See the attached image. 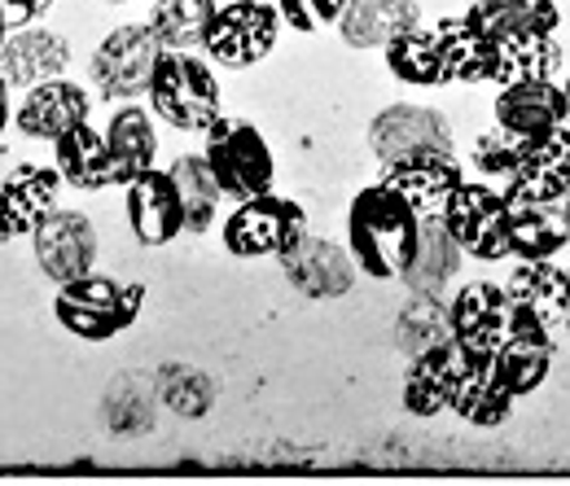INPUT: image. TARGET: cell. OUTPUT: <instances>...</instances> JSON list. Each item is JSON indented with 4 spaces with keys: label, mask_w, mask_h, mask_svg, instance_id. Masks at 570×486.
I'll list each match as a JSON object with an SVG mask.
<instances>
[{
    "label": "cell",
    "mask_w": 570,
    "mask_h": 486,
    "mask_svg": "<svg viewBox=\"0 0 570 486\" xmlns=\"http://www.w3.org/2000/svg\"><path fill=\"white\" fill-rule=\"evenodd\" d=\"M417 228H422V210L413 207L404 194H395L391 185H368L360 189L352 215H347V241L356 264L377 280L404 277L413 246H417Z\"/></svg>",
    "instance_id": "cell-1"
},
{
    "label": "cell",
    "mask_w": 570,
    "mask_h": 486,
    "mask_svg": "<svg viewBox=\"0 0 570 486\" xmlns=\"http://www.w3.org/2000/svg\"><path fill=\"white\" fill-rule=\"evenodd\" d=\"M149 106L163 123L180 132H212L224 119L219 83L207 62H198L189 49H167L158 58L154 83H149Z\"/></svg>",
    "instance_id": "cell-2"
},
{
    "label": "cell",
    "mask_w": 570,
    "mask_h": 486,
    "mask_svg": "<svg viewBox=\"0 0 570 486\" xmlns=\"http://www.w3.org/2000/svg\"><path fill=\"white\" fill-rule=\"evenodd\" d=\"M141 307L145 285H119L110 277H97V272L62 280L58 298H53V316L62 320V329H71L83 343H106V338L124 334L128 325H137Z\"/></svg>",
    "instance_id": "cell-3"
},
{
    "label": "cell",
    "mask_w": 570,
    "mask_h": 486,
    "mask_svg": "<svg viewBox=\"0 0 570 486\" xmlns=\"http://www.w3.org/2000/svg\"><path fill=\"white\" fill-rule=\"evenodd\" d=\"M215 180L224 189V198H259V194H273V149L268 140L259 137L255 123H242V119H219L212 132H207V153Z\"/></svg>",
    "instance_id": "cell-4"
},
{
    "label": "cell",
    "mask_w": 570,
    "mask_h": 486,
    "mask_svg": "<svg viewBox=\"0 0 570 486\" xmlns=\"http://www.w3.org/2000/svg\"><path fill=\"white\" fill-rule=\"evenodd\" d=\"M282 9L264 4V0H228L215 4L203 49L219 67H255L259 58L273 53L277 31H282Z\"/></svg>",
    "instance_id": "cell-5"
},
{
    "label": "cell",
    "mask_w": 570,
    "mask_h": 486,
    "mask_svg": "<svg viewBox=\"0 0 570 486\" xmlns=\"http://www.w3.org/2000/svg\"><path fill=\"white\" fill-rule=\"evenodd\" d=\"M163 40L154 36L149 22H128V27H115L101 49L92 53V83L106 101H132L149 92L154 83V70L163 58Z\"/></svg>",
    "instance_id": "cell-6"
},
{
    "label": "cell",
    "mask_w": 570,
    "mask_h": 486,
    "mask_svg": "<svg viewBox=\"0 0 570 486\" xmlns=\"http://www.w3.org/2000/svg\"><path fill=\"white\" fill-rule=\"evenodd\" d=\"M509 198L497 194L492 185L479 180H461L456 194L443 202L439 219L448 224V232L461 241V250H470L474 259L497 264L509 255Z\"/></svg>",
    "instance_id": "cell-7"
},
{
    "label": "cell",
    "mask_w": 570,
    "mask_h": 486,
    "mask_svg": "<svg viewBox=\"0 0 570 486\" xmlns=\"http://www.w3.org/2000/svg\"><path fill=\"white\" fill-rule=\"evenodd\" d=\"M298 237H303V207L289 198H277V194H259V198L237 202V210L224 224V246L237 259L282 255Z\"/></svg>",
    "instance_id": "cell-8"
},
{
    "label": "cell",
    "mask_w": 570,
    "mask_h": 486,
    "mask_svg": "<svg viewBox=\"0 0 570 486\" xmlns=\"http://www.w3.org/2000/svg\"><path fill=\"white\" fill-rule=\"evenodd\" d=\"M504 298H509V329L549 334L570 311L567 272H558L553 259H522V268L504 280Z\"/></svg>",
    "instance_id": "cell-9"
},
{
    "label": "cell",
    "mask_w": 570,
    "mask_h": 486,
    "mask_svg": "<svg viewBox=\"0 0 570 486\" xmlns=\"http://www.w3.org/2000/svg\"><path fill=\"white\" fill-rule=\"evenodd\" d=\"M31 246H36V264L40 272L62 285L83 272H92V259H97V228L88 215L79 210H49L40 219V228L31 232Z\"/></svg>",
    "instance_id": "cell-10"
},
{
    "label": "cell",
    "mask_w": 570,
    "mask_h": 486,
    "mask_svg": "<svg viewBox=\"0 0 570 486\" xmlns=\"http://www.w3.org/2000/svg\"><path fill=\"white\" fill-rule=\"evenodd\" d=\"M465 368H470V355L461 350L456 338H443L434 347L417 350L409 359V377H404V408L413 417H439L443 408H452Z\"/></svg>",
    "instance_id": "cell-11"
},
{
    "label": "cell",
    "mask_w": 570,
    "mask_h": 486,
    "mask_svg": "<svg viewBox=\"0 0 570 486\" xmlns=\"http://www.w3.org/2000/svg\"><path fill=\"white\" fill-rule=\"evenodd\" d=\"M285 280L303 294V298H343L356 285V255H347L343 246L325 241V237H298L294 246H285L282 255Z\"/></svg>",
    "instance_id": "cell-12"
},
{
    "label": "cell",
    "mask_w": 570,
    "mask_h": 486,
    "mask_svg": "<svg viewBox=\"0 0 570 486\" xmlns=\"http://www.w3.org/2000/svg\"><path fill=\"white\" fill-rule=\"evenodd\" d=\"M452 338L470 359H492L497 347L509 334V298L492 280H474L465 285L452 302Z\"/></svg>",
    "instance_id": "cell-13"
},
{
    "label": "cell",
    "mask_w": 570,
    "mask_h": 486,
    "mask_svg": "<svg viewBox=\"0 0 570 486\" xmlns=\"http://www.w3.org/2000/svg\"><path fill=\"white\" fill-rule=\"evenodd\" d=\"M58 185H62L58 167H40V162L13 167L0 185V241L31 237L58 202Z\"/></svg>",
    "instance_id": "cell-14"
},
{
    "label": "cell",
    "mask_w": 570,
    "mask_h": 486,
    "mask_svg": "<svg viewBox=\"0 0 570 486\" xmlns=\"http://www.w3.org/2000/svg\"><path fill=\"white\" fill-rule=\"evenodd\" d=\"M368 149L382 162H395V158H409L422 149H452V128L430 106H386L368 123Z\"/></svg>",
    "instance_id": "cell-15"
},
{
    "label": "cell",
    "mask_w": 570,
    "mask_h": 486,
    "mask_svg": "<svg viewBox=\"0 0 570 486\" xmlns=\"http://www.w3.org/2000/svg\"><path fill=\"white\" fill-rule=\"evenodd\" d=\"M461 180L465 176H461V162L452 149H422V153L395 158V162H386V176H382V185L404 194L422 215H439Z\"/></svg>",
    "instance_id": "cell-16"
},
{
    "label": "cell",
    "mask_w": 570,
    "mask_h": 486,
    "mask_svg": "<svg viewBox=\"0 0 570 486\" xmlns=\"http://www.w3.org/2000/svg\"><path fill=\"white\" fill-rule=\"evenodd\" d=\"M128 224L141 246H167L185 232V202L171 180V171H141L128 185Z\"/></svg>",
    "instance_id": "cell-17"
},
{
    "label": "cell",
    "mask_w": 570,
    "mask_h": 486,
    "mask_svg": "<svg viewBox=\"0 0 570 486\" xmlns=\"http://www.w3.org/2000/svg\"><path fill=\"white\" fill-rule=\"evenodd\" d=\"M509 207L518 202H558L570 198V132L558 128L531 149V158L513 171V180L504 185Z\"/></svg>",
    "instance_id": "cell-18"
},
{
    "label": "cell",
    "mask_w": 570,
    "mask_h": 486,
    "mask_svg": "<svg viewBox=\"0 0 570 486\" xmlns=\"http://www.w3.org/2000/svg\"><path fill=\"white\" fill-rule=\"evenodd\" d=\"M18 132L36 140H58L79 123H88V92L71 79H45L27 92V101L18 106Z\"/></svg>",
    "instance_id": "cell-19"
},
{
    "label": "cell",
    "mask_w": 570,
    "mask_h": 486,
    "mask_svg": "<svg viewBox=\"0 0 570 486\" xmlns=\"http://www.w3.org/2000/svg\"><path fill=\"white\" fill-rule=\"evenodd\" d=\"M497 123L518 137H549L562 128V83L553 79H522L504 83L497 97Z\"/></svg>",
    "instance_id": "cell-20"
},
{
    "label": "cell",
    "mask_w": 570,
    "mask_h": 486,
    "mask_svg": "<svg viewBox=\"0 0 570 486\" xmlns=\"http://www.w3.org/2000/svg\"><path fill=\"white\" fill-rule=\"evenodd\" d=\"M67 62H71L67 40L40 27H22L0 44V75L9 88H36L45 79H58Z\"/></svg>",
    "instance_id": "cell-21"
},
{
    "label": "cell",
    "mask_w": 570,
    "mask_h": 486,
    "mask_svg": "<svg viewBox=\"0 0 570 486\" xmlns=\"http://www.w3.org/2000/svg\"><path fill=\"white\" fill-rule=\"evenodd\" d=\"M570 246V198L518 202L509 210V250L518 259H553Z\"/></svg>",
    "instance_id": "cell-22"
},
{
    "label": "cell",
    "mask_w": 570,
    "mask_h": 486,
    "mask_svg": "<svg viewBox=\"0 0 570 486\" xmlns=\"http://www.w3.org/2000/svg\"><path fill=\"white\" fill-rule=\"evenodd\" d=\"M434 40H439V58H443L448 79L483 83V79L497 75V40H488L465 13L461 18H439Z\"/></svg>",
    "instance_id": "cell-23"
},
{
    "label": "cell",
    "mask_w": 570,
    "mask_h": 486,
    "mask_svg": "<svg viewBox=\"0 0 570 486\" xmlns=\"http://www.w3.org/2000/svg\"><path fill=\"white\" fill-rule=\"evenodd\" d=\"M417 22H422V9L413 0H347L338 31L352 49H386L400 31Z\"/></svg>",
    "instance_id": "cell-24"
},
{
    "label": "cell",
    "mask_w": 570,
    "mask_h": 486,
    "mask_svg": "<svg viewBox=\"0 0 570 486\" xmlns=\"http://www.w3.org/2000/svg\"><path fill=\"white\" fill-rule=\"evenodd\" d=\"M456 268H461V241L448 232V224L439 215H422L413 259H409V268H404L400 280L413 294H439L448 280L456 277Z\"/></svg>",
    "instance_id": "cell-25"
},
{
    "label": "cell",
    "mask_w": 570,
    "mask_h": 486,
    "mask_svg": "<svg viewBox=\"0 0 570 486\" xmlns=\"http://www.w3.org/2000/svg\"><path fill=\"white\" fill-rule=\"evenodd\" d=\"M513 390L504 386V377L497 373V355L492 359H470L465 377H461V390L452 399V413L465 420V425H479V429H497L504 425L509 408H513Z\"/></svg>",
    "instance_id": "cell-26"
},
{
    "label": "cell",
    "mask_w": 570,
    "mask_h": 486,
    "mask_svg": "<svg viewBox=\"0 0 570 486\" xmlns=\"http://www.w3.org/2000/svg\"><path fill=\"white\" fill-rule=\"evenodd\" d=\"M465 18L488 36V40H509V36H531V31H558L562 13L553 0H479L465 9Z\"/></svg>",
    "instance_id": "cell-27"
},
{
    "label": "cell",
    "mask_w": 570,
    "mask_h": 486,
    "mask_svg": "<svg viewBox=\"0 0 570 486\" xmlns=\"http://www.w3.org/2000/svg\"><path fill=\"white\" fill-rule=\"evenodd\" d=\"M58 149V171L62 180L75 189H106L115 185V158H110V145L101 132H92L88 123H79L71 132L53 140Z\"/></svg>",
    "instance_id": "cell-28"
},
{
    "label": "cell",
    "mask_w": 570,
    "mask_h": 486,
    "mask_svg": "<svg viewBox=\"0 0 570 486\" xmlns=\"http://www.w3.org/2000/svg\"><path fill=\"white\" fill-rule=\"evenodd\" d=\"M553 368V343L549 334H531V329H509L504 343L497 347V373L513 395H531L540 390V381Z\"/></svg>",
    "instance_id": "cell-29"
},
{
    "label": "cell",
    "mask_w": 570,
    "mask_h": 486,
    "mask_svg": "<svg viewBox=\"0 0 570 486\" xmlns=\"http://www.w3.org/2000/svg\"><path fill=\"white\" fill-rule=\"evenodd\" d=\"M106 145H110V158H115V185H132L141 171L154 167V149H158L149 115L137 106L115 110V119L106 128Z\"/></svg>",
    "instance_id": "cell-30"
},
{
    "label": "cell",
    "mask_w": 570,
    "mask_h": 486,
    "mask_svg": "<svg viewBox=\"0 0 570 486\" xmlns=\"http://www.w3.org/2000/svg\"><path fill=\"white\" fill-rule=\"evenodd\" d=\"M562 70V44L553 40V31H531V36H509L497 44V79L504 83H522V79H553Z\"/></svg>",
    "instance_id": "cell-31"
},
{
    "label": "cell",
    "mask_w": 570,
    "mask_h": 486,
    "mask_svg": "<svg viewBox=\"0 0 570 486\" xmlns=\"http://www.w3.org/2000/svg\"><path fill=\"white\" fill-rule=\"evenodd\" d=\"M386 67L400 83H417V88H430V83H443L448 70H443V58H439V40H434V27H409L400 31L391 44H386Z\"/></svg>",
    "instance_id": "cell-32"
},
{
    "label": "cell",
    "mask_w": 570,
    "mask_h": 486,
    "mask_svg": "<svg viewBox=\"0 0 570 486\" xmlns=\"http://www.w3.org/2000/svg\"><path fill=\"white\" fill-rule=\"evenodd\" d=\"M171 180H176L180 202H185V228H189V232H207V228L215 224L219 198H224V189H219V180H215L212 162H207V158L185 153V158H176V162H171Z\"/></svg>",
    "instance_id": "cell-33"
},
{
    "label": "cell",
    "mask_w": 570,
    "mask_h": 486,
    "mask_svg": "<svg viewBox=\"0 0 570 486\" xmlns=\"http://www.w3.org/2000/svg\"><path fill=\"white\" fill-rule=\"evenodd\" d=\"M395 338H400V350H404V355H417V350L452 338V307H443L439 294H413L409 307L400 311Z\"/></svg>",
    "instance_id": "cell-34"
},
{
    "label": "cell",
    "mask_w": 570,
    "mask_h": 486,
    "mask_svg": "<svg viewBox=\"0 0 570 486\" xmlns=\"http://www.w3.org/2000/svg\"><path fill=\"white\" fill-rule=\"evenodd\" d=\"M215 4L212 0H176V4H154L149 9V27L163 40V49H194L207 36Z\"/></svg>",
    "instance_id": "cell-35"
},
{
    "label": "cell",
    "mask_w": 570,
    "mask_h": 486,
    "mask_svg": "<svg viewBox=\"0 0 570 486\" xmlns=\"http://www.w3.org/2000/svg\"><path fill=\"white\" fill-rule=\"evenodd\" d=\"M544 140V137H540ZM535 137H518V132H509V128H500L497 132H488V137L474 140V167L483 171V176H492V180H513V171L531 158V149L540 145Z\"/></svg>",
    "instance_id": "cell-36"
},
{
    "label": "cell",
    "mask_w": 570,
    "mask_h": 486,
    "mask_svg": "<svg viewBox=\"0 0 570 486\" xmlns=\"http://www.w3.org/2000/svg\"><path fill=\"white\" fill-rule=\"evenodd\" d=\"M277 9L294 31H321V27L343 18L347 0H277Z\"/></svg>",
    "instance_id": "cell-37"
},
{
    "label": "cell",
    "mask_w": 570,
    "mask_h": 486,
    "mask_svg": "<svg viewBox=\"0 0 570 486\" xmlns=\"http://www.w3.org/2000/svg\"><path fill=\"white\" fill-rule=\"evenodd\" d=\"M49 4H53V0H0V22H4V31L13 36V31H22V27H36V22L49 13Z\"/></svg>",
    "instance_id": "cell-38"
},
{
    "label": "cell",
    "mask_w": 570,
    "mask_h": 486,
    "mask_svg": "<svg viewBox=\"0 0 570 486\" xmlns=\"http://www.w3.org/2000/svg\"><path fill=\"white\" fill-rule=\"evenodd\" d=\"M4 123H9V83L0 75V132H4Z\"/></svg>",
    "instance_id": "cell-39"
},
{
    "label": "cell",
    "mask_w": 570,
    "mask_h": 486,
    "mask_svg": "<svg viewBox=\"0 0 570 486\" xmlns=\"http://www.w3.org/2000/svg\"><path fill=\"white\" fill-rule=\"evenodd\" d=\"M562 128L570 132V75H567V83H562Z\"/></svg>",
    "instance_id": "cell-40"
},
{
    "label": "cell",
    "mask_w": 570,
    "mask_h": 486,
    "mask_svg": "<svg viewBox=\"0 0 570 486\" xmlns=\"http://www.w3.org/2000/svg\"><path fill=\"white\" fill-rule=\"evenodd\" d=\"M145 4H149V9H154V4H176V0H145Z\"/></svg>",
    "instance_id": "cell-41"
},
{
    "label": "cell",
    "mask_w": 570,
    "mask_h": 486,
    "mask_svg": "<svg viewBox=\"0 0 570 486\" xmlns=\"http://www.w3.org/2000/svg\"><path fill=\"white\" fill-rule=\"evenodd\" d=\"M4 40H9V31H4V22H0V44H4Z\"/></svg>",
    "instance_id": "cell-42"
},
{
    "label": "cell",
    "mask_w": 570,
    "mask_h": 486,
    "mask_svg": "<svg viewBox=\"0 0 570 486\" xmlns=\"http://www.w3.org/2000/svg\"><path fill=\"white\" fill-rule=\"evenodd\" d=\"M567 289H570V268H567ZM567 320H570V311H567Z\"/></svg>",
    "instance_id": "cell-43"
},
{
    "label": "cell",
    "mask_w": 570,
    "mask_h": 486,
    "mask_svg": "<svg viewBox=\"0 0 570 486\" xmlns=\"http://www.w3.org/2000/svg\"><path fill=\"white\" fill-rule=\"evenodd\" d=\"M106 4H124V0H106Z\"/></svg>",
    "instance_id": "cell-44"
}]
</instances>
